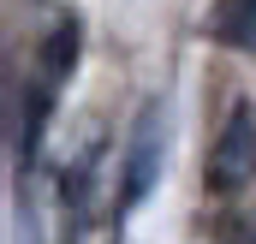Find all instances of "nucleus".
<instances>
[{
	"label": "nucleus",
	"instance_id": "obj_2",
	"mask_svg": "<svg viewBox=\"0 0 256 244\" xmlns=\"http://www.w3.org/2000/svg\"><path fill=\"white\" fill-rule=\"evenodd\" d=\"M250 173H256V120L250 108H238L208 155V190H238V184H250Z\"/></svg>",
	"mask_w": 256,
	"mask_h": 244
},
{
	"label": "nucleus",
	"instance_id": "obj_5",
	"mask_svg": "<svg viewBox=\"0 0 256 244\" xmlns=\"http://www.w3.org/2000/svg\"><path fill=\"white\" fill-rule=\"evenodd\" d=\"M238 244H256V226H250V232H244V238H238Z\"/></svg>",
	"mask_w": 256,
	"mask_h": 244
},
{
	"label": "nucleus",
	"instance_id": "obj_3",
	"mask_svg": "<svg viewBox=\"0 0 256 244\" xmlns=\"http://www.w3.org/2000/svg\"><path fill=\"white\" fill-rule=\"evenodd\" d=\"M208 36L238 54H256V0H220L208 18Z\"/></svg>",
	"mask_w": 256,
	"mask_h": 244
},
{
	"label": "nucleus",
	"instance_id": "obj_4",
	"mask_svg": "<svg viewBox=\"0 0 256 244\" xmlns=\"http://www.w3.org/2000/svg\"><path fill=\"white\" fill-rule=\"evenodd\" d=\"M12 208H18V244H42V220H36V202H30V190H24Z\"/></svg>",
	"mask_w": 256,
	"mask_h": 244
},
{
	"label": "nucleus",
	"instance_id": "obj_1",
	"mask_svg": "<svg viewBox=\"0 0 256 244\" xmlns=\"http://www.w3.org/2000/svg\"><path fill=\"white\" fill-rule=\"evenodd\" d=\"M161 161H167V108L161 102H149L137 125H131L126 137V161H120V214L131 208H143L149 202V190L161 179Z\"/></svg>",
	"mask_w": 256,
	"mask_h": 244
}]
</instances>
